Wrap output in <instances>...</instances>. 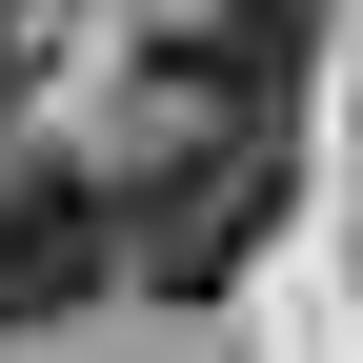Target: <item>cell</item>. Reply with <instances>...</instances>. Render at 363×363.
Returning a JSON list of instances; mask_svg holds the SVG:
<instances>
[{
    "instance_id": "obj_1",
    "label": "cell",
    "mask_w": 363,
    "mask_h": 363,
    "mask_svg": "<svg viewBox=\"0 0 363 363\" xmlns=\"http://www.w3.org/2000/svg\"><path fill=\"white\" fill-rule=\"evenodd\" d=\"M283 202H303L283 121H182V142L121 182V242H142V283H162V303H222L262 242H283Z\"/></svg>"
},
{
    "instance_id": "obj_2",
    "label": "cell",
    "mask_w": 363,
    "mask_h": 363,
    "mask_svg": "<svg viewBox=\"0 0 363 363\" xmlns=\"http://www.w3.org/2000/svg\"><path fill=\"white\" fill-rule=\"evenodd\" d=\"M101 283H142L121 182H81V162H0V323H81Z\"/></svg>"
},
{
    "instance_id": "obj_3",
    "label": "cell",
    "mask_w": 363,
    "mask_h": 363,
    "mask_svg": "<svg viewBox=\"0 0 363 363\" xmlns=\"http://www.w3.org/2000/svg\"><path fill=\"white\" fill-rule=\"evenodd\" d=\"M142 81L182 121H283V81H303V0H182V21L142 40Z\"/></svg>"
},
{
    "instance_id": "obj_4",
    "label": "cell",
    "mask_w": 363,
    "mask_h": 363,
    "mask_svg": "<svg viewBox=\"0 0 363 363\" xmlns=\"http://www.w3.org/2000/svg\"><path fill=\"white\" fill-rule=\"evenodd\" d=\"M21 81H40V21H21V0H0V121H21Z\"/></svg>"
}]
</instances>
